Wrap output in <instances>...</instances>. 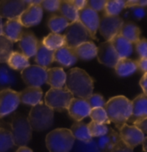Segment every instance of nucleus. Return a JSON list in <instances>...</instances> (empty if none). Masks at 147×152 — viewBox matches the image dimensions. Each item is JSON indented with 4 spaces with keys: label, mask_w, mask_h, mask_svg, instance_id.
<instances>
[{
    "label": "nucleus",
    "mask_w": 147,
    "mask_h": 152,
    "mask_svg": "<svg viewBox=\"0 0 147 152\" xmlns=\"http://www.w3.org/2000/svg\"><path fill=\"white\" fill-rule=\"evenodd\" d=\"M139 86L143 90V94L147 95V73L144 74L142 78L139 80Z\"/></svg>",
    "instance_id": "50"
},
{
    "label": "nucleus",
    "mask_w": 147,
    "mask_h": 152,
    "mask_svg": "<svg viewBox=\"0 0 147 152\" xmlns=\"http://www.w3.org/2000/svg\"><path fill=\"white\" fill-rule=\"evenodd\" d=\"M69 116L75 122H81L83 118L89 117L91 111L86 99L81 98H73L67 108Z\"/></svg>",
    "instance_id": "15"
},
{
    "label": "nucleus",
    "mask_w": 147,
    "mask_h": 152,
    "mask_svg": "<svg viewBox=\"0 0 147 152\" xmlns=\"http://www.w3.org/2000/svg\"><path fill=\"white\" fill-rule=\"evenodd\" d=\"M124 23L119 16L111 17L104 15L99 22V32L106 41L110 42L114 37L119 34L120 28Z\"/></svg>",
    "instance_id": "8"
},
{
    "label": "nucleus",
    "mask_w": 147,
    "mask_h": 152,
    "mask_svg": "<svg viewBox=\"0 0 147 152\" xmlns=\"http://www.w3.org/2000/svg\"><path fill=\"white\" fill-rule=\"evenodd\" d=\"M115 73L120 77H127L137 72V66L135 61L129 58L119 59L117 64L114 66Z\"/></svg>",
    "instance_id": "27"
},
{
    "label": "nucleus",
    "mask_w": 147,
    "mask_h": 152,
    "mask_svg": "<svg viewBox=\"0 0 147 152\" xmlns=\"http://www.w3.org/2000/svg\"><path fill=\"white\" fill-rule=\"evenodd\" d=\"M147 4L146 0H129L125 1V8H134V7H145Z\"/></svg>",
    "instance_id": "45"
},
{
    "label": "nucleus",
    "mask_w": 147,
    "mask_h": 152,
    "mask_svg": "<svg viewBox=\"0 0 147 152\" xmlns=\"http://www.w3.org/2000/svg\"><path fill=\"white\" fill-rule=\"evenodd\" d=\"M15 146L9 130L0 128V152H8Z\"/></svg>",
    "instance_id": "37"
},
{
    "label": "nucleus",
    "mask_w": 147,
    "mask_h": 152,
    "mask_svg": "<svg viewBox=\"0 0 147 152\" xmlns=\"http://www.w3.org/2000/svg\"><path fill=\"white\" fill-rule=\"evenodd\" d=\"M46 69L37 65H29L21 71V76L28 86L41 87L46 82Z\"/></svg>",
    "instance_id": "9"
},
{
    "label": "nucleus",
    "mask_w": 147,
    "mask_h": 152,
    "mask_svg": "<svg viewBox=\"0 0 147 152\" xmlns=\"http://www.w3.org/2000/svg\"><path fill=\"white\" fill-rule=\"evenodd\" d=\"M77 61V58L74 54L73 49L66 46L58 48L54 52V61L60 64L61 66L70 67L73 66Z\"/></svg>",
    "instance_id": "22"
},
{
    "label": "nucleus",
    "mask_w": 147,
    "mask_h": 152,
    "mask_svg": "<svg viewBox=\"0 0 147 152\" xmlns=\"http://www.w3.org/2000/svg\"><path fill=\"white\" fill-rule=\"evenodd\" d=\"M74 97L65 88H51L45 95V104L54 111L62 112L67 110Z\"/></svg>",
    "instance_id": "6"
},
{
    "label": "nucleus",
    "mask_w": 147,
    "mask_h": 152,
    "mask_svg": "<svg viewBox=\"0 0 147 152\" xmlns=\"http://www.w3.org/2000/svg\"><path fill=\"white\" fill-rule=\"evenodd\" d=\"M43 92L41 87L28 86L19 93L20 103L35 106L42 100Z\"/></svg>",
    "instance_id": "20"
},
{
    "label": "nucleus",
    "mask_w": 147,
    "mask_h": 152,
    "mask_svg": "<svg viewBox=\"0 0 147 152\" xmlns=\"http://www.w3.org/2000/svg\"><path fill=\"white\" fill-rule=\"evenodd\" d=\"M78 22L88 31L92 40H96V32L99 27L100 18L97 12L85 7L78 11Z\"/></svg>",
    "instance_id": "10"
},
{
    "label": "nucleus",
    "mask_w": 147,
    "mask_h": 152,
    "mask_svg": "<svg viewBox=\"0 0 147 152\" xmlns=\"http://www.w3.org/2000/svg\"><path fill=\"white\" fill-rule=\"evenodd\" d=\"M13 52V42L4 36H0V63H7Z\"/></svg>",
    "instance_id": "36"
},
{
    "label": "nucleus",
    "mask_w": 147,
    "mask_h": 152,
    "mask_svg": "<svg viewBox=\"0 0 147 152\" xmlns=\"http://www.w3.org/2000/svg\"><path fill=\"white\" fill-rule=\"evenodd\" d=\"M137 69L143 72L144 74L147 73V58H139L135 61Z\"/></svg>",
    "instance_id": "46"
},
{
    "label": "nucleus",
    "mask_w": 147,
    "mask_h": 152,
    "mask_svg": "<svg viewBox=\"0 0 147 152\" xmlns=\"http://www.w3.org/2000/svg\"><path fill=\"white\" fill-rule=\"evenodd\" d=\"M73 52L77 59H81L83 61H90L96 57L97 47L93 42L89 41L73 48Z\"/></svg>",
    "instance_id": "25"
},
{
    "label": "nucleus",
    "mask_w": 147,
    "mask_h": 152,
    "mask_svg": "<svg viewBox=\"0 0 147 152\" xmlns=\"http://www.w3.org/2000/svg\"><path fill=\"white\" fill-rule=\"evenodd\" d=\"M27 118L32 130L44 132L54 125V111L41 101L36 105L32 106Z\"/></svg>",
    "instance_id": "3"
},
{
    "label": "nucleus",
    "mask_w": 147,
    "mask_h": 152,
    "mask_svg": "<svg viewBox=\"0 0 147 152\" xmlns=\"http://www.w3.org/2000/svg\"><path fill=\"white\" fill-rule=\"evenodd\" d=\"M64 87L73 97L86 99L93 94L94 80L83 69L74 67L66 74Z\"/></svg>",
    "instance_id": "1"
},
{
    "label": "nucleus",
    "mask_w": 147,
    "mask_h": 152,
    "mask_svg": "<svg viewBox=\"0 0 147 152\" xmlns=\"http://www.w3.org/2000/svg\"><path fill=\"white\" fill-rule=\"evenodd\" d=\"M104 110L108 115L110 123H114L119 128L127 124L132 113V101L123 95L114 96L106 102Z\"/></svg>",
    "instance_id": "2"
},
{
    "label": "nucleus",
    "mask_w": 147,
    "mask_h": 152,
    "mask_svg": "<svg viewBox=\"0 0 147 152\" xmlns=\"http://www.w3.org/2000/svg\"><path fill=\"white\" fill-rule=\"evenodd\" d=\"M59 4H60L59 0H43V1H41V4H40L42 10H46L49 12L58 11L59 8Z\"/></svg>",
    "instance_id": "41"
},
{
    "label": "nucleus",
    "mask_w": 147,
    "mask_h": 152,
    "mask_svg": "<svg viewBox=\"0 0 147 152\" xmlns=\"http://www.w3.org/2000/svg\"><path fill=\"white\" fill-rule=\"evenodd\" d=\"M86 101L88 102L89 105L91 106V109L94 108H104V105L106 104L104 98L102 95L96 94H91L89 98L86 99Z\"/></svg>",
    "instance_id": "40"
},
{
    "label": "nucleus",
    "mask_w": 147,
    "mask_h": 152,
    "mask_svg": "<svg viewBox=\"0 0 147 152\" xmlns=\"http://www.w3.org/2000/svg\"><path fill=\"white\" fill-rule=\"evenodd\" d=\"M75 138L69 129L59 128L48 133L46 145L49 152H70L73 147Z\"/></svg>",
    "instance_id": "4"
},
{
    "label": "nucleus",
    "mask_w": 147,
    "mask_h": 152,
    "mask_svg": "<svg viewBox=\"0 0 147 152\" xmlns=\"http://www.w3.org/2000/svg\"><path fill=\"white\" fill-rule=\"evenodd\" d=\"M2 34H3V21L0 18V36H2Z\"/></svg>",
    "instance_id": "53"
},
{
    "label": "nucleus",
    "mask_w": 147,
    "mask_h": 152,
    "mask_svg": "<svg viewBox=\"0 0 147 152\" xmlns=\"http://www.w3.org/2000/svg\"><path fill=\"white\" fill-rule=\"evenodd\" d=\"M110 152H133V150L129 148L127 145H126L119 139V142L114 146V148L111 150Z\"/></svg>",
    "instance_id": "44"
},
{
    "label": "nucleus",
    "mask_w": 147,
    "mask_h": 152,
    "mask_svg": "<svg viewBox=\"0 0 147 152\" xmlns=\"http://www.w3.org/2000/svg\"><path fill=\"white\" fill-rule=\"evenodd\" d=\"M43 17V10L40 4L28 5L18 19L22 27L30 28L39 24Z\"/></svg>",
    "instance_id": "16"
},
{
    "label": "nucleus",
    "mask_w": 147,
    "mask_h": 152,
    "mask_svg": "<svg viewBox=\"0 0 147 152\" xmlns=\"http://www.w3.org/2000/svg\"><path fill=\"white\" fill-rule=\"evenodd\" d=\"M7 65L14 71H22L30 64L28 58L24 55L18 51H13L7 61Z\"/></svg>",
    "instance_id": "29"
},
{
    "label": "nucleus",
    "mask_w": 147,
    "mask_h": 152,
    "mask_svg": "<svg viewBox=\"0 0 147 152\" xmlns=\"http://www.w3.org/2000/svg\"><path fill=\"white\" fill-rule=\"evenodd\" d=\"M146 140H147V137H146L144 138L143 142H141V144H142V146H143V151H144L145 152L147 151V150H146Z\"/></svg>",
    "instance_id": "52"
},
{
    "label": "nucleus",
    "mask_w": 147,
    "mask_h": 152,
    "mask_svg": "<svg viewBox=\"0 0 147 152\" xmlns=\"http://www.w3.org/2000/svg\"><path fill=\"white\" fill-rule=\"evenodd\" d=\"M132 12L136 18H142L146 14V10L144 7H134L132 10Z\"/></svg>",
    "instance_id": "49"
},
{
    "label": "nucleus",
    "mask_w": 147,
    "mask_h": 152,
    "mask_svg": "<svg viewBox=\"0 0 147 152\" xmlns=\"http://www.w3.org/2000/svg\"><path fill=\"white\" fill-rule=\"evenodd\" d=\"M17 78L14 70L7 63H0V92L6 89H11L17 85Z\"/></svg>",
    "instance_id": "23"
},
{
    "label": "nucleus",
    "mask_w": 147,
    "mask_h": 152,
    "mask_svg": "<svg viewBox=\"0 0 147 152\" xmlns=\"http://www.w3.org/2000/svg\"><path fill=\"white\" fill-rule=\"evenodd\" d=\"M11 136L15 145L19 147L26 146L32 138V128L28 118L22 113H15L11 120Z\"/></svg>",
    "instance_id": "5"
},
{
    "label": "nucleus",
    "mask_w": 147,
    "mask_h": 152,
    "mask_svg": "<svg viewBox=\"0 0 147 152\" xmlns=\"http://www.w3.org/2000/svg\"><path fill=\"white\" fill-rule=\"evenodd\" d=\"M16 152H33V151L27 146H22V147H19Z\"/></svg>",
    "instance_id": "51"
},
{
    "label": "nucleus",
    "mask_w": 147,
    "mask_h": 152,
    "mask_svg": "<svg viewBox=\"0 0 147 152\" xmlns=\"http://www.w3.org/2000/svg\"><path fill=\"white\" fill-rule=\"evenodd\" d=\"M70 1L72 4V5L78 11L81 10H83V8H85L87 6V1L86 0H74V1L70 0Z\"/></svg>",
    "instance_id": "48"
},
{
    "label": "nucleus",
    "mask_w": 147,
    "mask_h": 152,
    "mask_svg": "<svg viewBox=\"0 0 147 152\" xmlns=\"http://www.w3.org/2000/svg\"><path fill=\"white\" fill-rule=\"evenodd\" d=\"M23 33V27L21 24L18 18L8 20L4 24H3V34L12 42H18L20 38Z\"/></svg>",
    "instance_id": "19"
},
{
    "label": "nucleus",
    "mask_w": 147,
    "mask_h": 152,
    "mask_svg": "<svg viewBox=\"0 0 147 152\" xmlns=\"http://www.w3.org/2000/svg\"><path fill=\"white\" fill-rule=\"evenodd\" d=\"M119 136L120 140L133 150L141 144L146 137V135L139 131L136 126L129 125L127 124H125L119 128Z\"/></svg>",
    "instance_id": "11"
},
{
    "label": "nucleus",
    "mask_w": 147,
    "mask_h": 152,
    "mask_svg": "<svg viewBox=\"0 0 147 152\" xmlns=\"http://www.w3.org/2000/svg\"><path fill=\"white\" fill-rule=\"evenodd\" d=\"M59 15L65 18L70 23L78 21V10L76 9L70 0L60 1L59 10Z\"/></svg>",
    "instance_id": "30"
},
{
    "label": "nucleus",
    "mask_w": 147,
    "mask_h": 152,
    "mask_svg": "<svg viewBox=\"0 0 147 152\" xmlns=\"http://www.w3.org/2000/svg\"><path fill=\"white\" fill-rule=\"evenodd\" d=\"M110 42L119 59L128 58L133 54V43H131L127 39L121 37L119 34L113 38Z\"/></svg>",
    "instance_id": "24"
},
{
    "label": "nucleus",
    "mask_w": 147,
    "mask_h": 152,
    "mask_svg": "<svg viewBox=\"0 0 147 152\" xmlns=\"http://www.w3.org/2000/svg\"><path fill=\"white\" fill-rule=\"evenodd\" d=\"M89 117L91 118V122L101 124H109L110 121L108 118V115L106 113V111L104 108H94L91 109Z\"/></svg>",
    "instance_id": "38"
},
{
    "label": "nucleus",
    "mask_w": 147,
    "mask_h": 152,
    "mask_svg": "<svg viewBox=\"0 0 147 152\" xmlns=\"http://www.w3.org/2000/svg\"><path fill=\"white\" fill-rule=\"evenodd\" d=\"M54 52L48 48H46L41 42L39 41V44L37 48L36 53L35 56V61L37 63V66H42L46 68L54 62Z\"/></svg>",
    "instance_id": "26"
},
{
    "label": "nucleus",
    "mask_w": 147,
    "mask_h": 152,
    "mask_svg": "<svg viewBox=\"0 0 147 152\" xmlns=\"http://www.w3.org/2000/svg\"><path fill=\"white\" fill-rule=\"evenodd\" d=\"M147 95H138L132 101V113L128 119L129 123L134 124L140 119L147 118Z\"/></svg>",
    "instance_id": "18"
},
{
    "label": "nucleus",
    "mask_w": 147,
    "mask_h": 152,
    "mask_svg": "<svg viewBox=\"0 0 147 152\" xmlns=\"http://www.w3.org/2000/svg\"><path fill=\"white\" fill-rule=\"evenodd\" d=\"M70 25V23L64 18L59 14H54L51 16L47 21V26L48 28L52 31V33L60 34L64 29Z\"/></svg>",
    "instance_id": "34"
},
{
    "label": "nucleus",
    "mask_w": 147,
    "mask_h": 152,
    "mask_svg": "<svg viewBox=\"0 0 147 152\" xmlns=\"http://www.w3.org/2000/svg\"><path fill=\"white\" fill-rule=\"evenodd\" d=\"M96 57L101 64L111 68H114L119 60L111 42L108 41L102 42L99 45V47H97Z\"/></svg>",
    "instance_id": "14"
},
{
    "label": "nucleus",
    "mask_w": 147,
    "mask_h": 152,
    "mask_svg": "<svg viewBox=\"0 0 147 152\" xmlns=\"http://www.w3.org/2000/svg\"><path fill=\"white\" fill-rule=\"evenodd\" d=\"M39 44V40L32 31H23L22 37L18 42V47L22 55L27 58L35 56L37 48Z\"/></svg>",
    "instance_id": "17"
},
{
    "label": "nucleus",
    "mask_w": 147,
    "mask_h": 152,
    "mask_svg": "<svg viewBox=\"0 0 147 152\" xmlns=\"http://www.w3.org/2000/svg\"><path fill=\"white\" fill-rule=\"evenodd\" d=\"M119 136L116 132L109 129V132L106 135L100 137L98 141V146L102 152H110L114 146L119 142Z\"/></svg>",
    "instance_id": "32"
},
{
    "label": "nucleus",
    "mask_w": 147,
    "mask_h": 152,
    "mask_svg": "<svg viewBox=\"0 0 147 152\" xmlns=\"http://www.w3.org/2000/svg\"><path fill=\"white\" fill-rule=\"evenodd\" d=\"M41 43L48 49L52 51H55L58 48H60L63 46H65L64 35L49 33L46 37L42 39Z\"/></svg>",
    "instance_id": "33"
},
{
    "label": "nucleus",
    "mask_w": 147,
    "mask_h": 152,
    "mask_svg": "<svg viewBox=\"0 0 147 152\" xmlns=\"http://www.w3.org/2000/svg\"><path fill=\"white\" fill-rule=\"evenodd\" d=\"M66 80V73L62 67H50L46 69V84L51 88H64Z\"/></svg>",
    "instance_id": "21"
},
{
    "label": "nucleus",
    "mask_w": 147,
    "mask_h": 152,
    "mask_svg": "<svg viewBox=\"0 0 147 152\" xmlns=\"http://www.w3.org/2000/svg\"><path fill=\"white\" fill-rule=\"evenodd\" d=\"M20 104L19 93L6 89L0 92V118H4L17 110Z\"/></svg>",
    "instance_id": "12"
},
{
    "label": "nucleus",
    "mask_w": 147,
    "mask_h": 152,
    "mask_svg": "<svg viewBox=\"0 0 147 152\" xmlns=\"http://www.w3.org/2000/svg\"><path fill=\"white\" fill-rule=\"evenodd\" d=\"M125 8V1L123 0H109L106 1L104 7V15L116 17Z\"/></svg>",
    "instance_id": "35"
},
{
    "label": "nucleus",
    "mask_w": 147,
    "mask_h": 152,
    "mask_svg": "<svg viewBox=\"0 0 147 152\" xmlns=\"http://www.w3.org/2000/svg\"><path fill=\"white\" fill-rule=\"evenodd\" d=\"M70 131L72 132L75 139H77L83 142H91L92 141V137L89 132L88 124L75 122Z\"/></svg>",
    "instance_id": "31"
},
{
    "label": "nucleus",
    "mask_w": 147,
    "mask_h": 152,
    "mask_svg": "<svg viewBox=\"0 0 147 152\" xmlns=\"http://www.w3.org/2000/svg\"><path fill=\"white\" fill-rule=\"evenodd\" d=\"M105 4H106V0H90V1H87L86 7L97 12V11L103 10Z\"/></svg>",
    "instance_id": "43"
},
{
    "label": "nucleus",
    "mask_w": 147,
    "mask_h": 152,
    "mask_svg": "<svg viewBox=\"0 0 147 152\" xmlns=\"http://www.w3.org/2000/svg\"><path fill=\"white\" fill-rule=\"evenodd\" d=\"M65 46L73 49L83 42L90 41V35L86 28L78 22L70 23L64 35Z\"/></svg>",
    "instance_id": "7"
},
{
    "label": "nucleus",
    "mask_w": 147,
    "mask_h": 152,
    "mask_svg": "<svg viewBox=\"0 0 147 152\" xmlns=\"http://www.w3.org/2000/svg\"><path fill=\"white\" fill-rule=\"evenodd\" d=\"M27 7L23 0H2L0 1V18L8 20L18 18Z\"/></svg>",
    "instance_id": "13"
},
{
    "label": "nucleus",
    "mask_w": 147,
    "mask_h": 152,
    "mask_svg": "<svg viewBox=\"0 0 147 152\" xmlns=\"http://www.w3.org/2000/svg\"><path fill=\"white\" fill-rule=\"evenodd\" d=\"M135 48L139 58H147V42L145 38H140L135 43Z\"/></svg>",
    "instance_id": "42"
},
{
    "label": "nucleus",
    "mask_w": 147,
    "mask_h": 152,
    "mask_svg": "<svg viewBox=\"0 0 147 152\" xmlns=\"http://www.w3.org/2000/svg\"><path fill=\"white\" fill-rule=\"evenodd\" d=\"M133 125L136 126L138 130L141 131L145 135L147 133V118H143V119L138 120V121L133 124Z\"/></svg>",
    "instance_id": "47"
},
{
    "label": "nucleus",
    "mask_w": 147,
    "mask_h": 152,
    "mask_svg": "<svg viewBox=\"0 0 147 152\" xmlns=\"http://www.w3.org/2000/svg\"><path fill=\"white\" fill-rule=\"evenodd\" d=\"M89 132L92 137H100L109 132V128L106 124H96L94 122H90L88 124Z\"/></svg>",
    "instance_id": "39"
},
{
    "label": "nucleus",
    "mask_w": 147,
    "mask_h": 152,
    "mask_svg": "<svg viewBox=\"0 0 147 152\" xmlns=\"http://www.w3.org/2000/svg\"><path fill=\"white\" fill-rule=\"evenodd\" d=\"M119 35L133 44L136 43L140 39L141 30L133 23L127 22L123 23L119 31Z\"/></svg>",
    "instance_id": "28"
}]
</instances>
